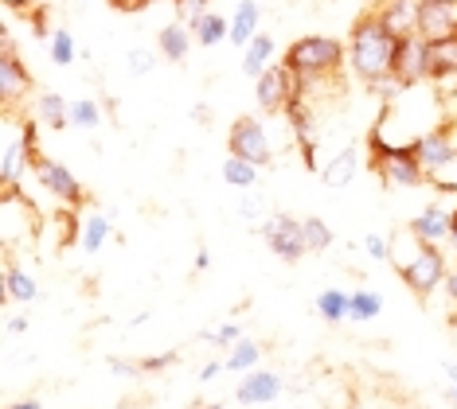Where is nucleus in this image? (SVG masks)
<instances>
[{"label":"nucleus","instance_id":"c756f323","mask_svg":"<svg viewBox=\"0 0 457 409\" xmlns=\"http://www.w3.org/2000/svg\"><path fill=\"white\" fill-rule=\"evenodd\" d=\"M301 226H305L309 254H325V249H332V242H337V234H332V226L325 223V218L305 215V218H301Z\"/></svg>","mask_w":457,"mask_h":409},{"label":"nucleus","instance_id":"a19ab883","mask_svg":"<svg viewBox=\"0 0 457 409\" xmlns=\"http://www.w3.org/2000/svg\"><path fill=\"white\" fill-rule=\"evenodd\" d=\"M442 371H445V379H450V397L457 402V363H442Z\"/></svg>","mask_w":457,"mask_h":409},{"label":"nucleus","instance_id":"1a4fd4ad","mask_svg":"<svg viewBox=\"0 0 457 409\" xmlns=\"http://www.w3.org/2000/svg\"><path fill=\"white\" fill-rule=\"evenodd\" d=\"M395 82L403 90L430 82V62H426V39L422 36H403L395 51Z\"/></svg>","mask_w":457,"mask_h":409},{"label":"nucleus","instance_id":"c9c22d12","mask_svg":"<svg viewBox=\"0 0 457 409\" xmlns=\"http://www.w3.org/2000/svg\"><path fill=\"white\" fill-rule=\"evenodd\" d=\"M363 254H368L371 261H387L391 258V242L383 234H368L363 238Z\"/></svg>","mask_w":457,"mask_h":409},{"label":"nucleus","instance_id":"a878e982","mask_svg":"<svg viewBox=\"0 0 457 409\" xmlns=\"http://www.w3.org/2000/svg\"><path fill=\"white\" fill-rule=\"evenodd\" d=\"M223 363H227V371L231 374H251V371H258V363H262V343L251 339V335H243V339L227 351Z\"/></svg>","mask_w":457,"mask_h":409},{"label":"nucleus","instance_id":"2eb2a0df","mask_svg":"<svg viewBox=\"0 0 457 409\" xmlns=\"http://www.w3.org/2000/svg\"><path fill=\"white\" fill-rule=\"evenodd\" d=\"M395 39L419 36V0H379V8L371 12Z\"/></svg>","mask_w":457,"mask_h":409},{"label":"nucleus","instance_id":"0eeeda50","mask_svg":"<svg viewBox=\"0 0 457 409\" xmlns=\"http://www.w3.org/2000/svg\"><path fill=\"white\" fill-rule=\"evenodd\" d=\"M414 152H419V160L430 176L450 168L457 160V125L445 121V125H434V129L419 133L414 136Z\"/></svg>","mask_w":457,"mask_h":409},{"label":"nucleus","instance_id":"39448f33","mask_svg":"<svg viewBox=\"0 0 457 409\" xmlns=\"http://www.w3.org/2000/svg\"><path fill=\"white\" fill-rule=\"evenodd\" d=\"M227 156H243L258 168L274 164V141H270V129L262 118L254 113H243V118L231 121V133H227Z\"/></svg>","mask_w":457,"mask_h":409},{"label":"nucleus","instance_id":"6e6552de","mask_svg":"<svg viewBox=\"0 0 457 409\" xmlns=\"http://www.w3.org/2000/svg\"><path fill=\"white\" fill-rule=\"evenodd\" d=\"M32 172H36V180L39 187L55 199V203H63V207H79L82 199V184H79V176L71 172L67 164H59V160H51V156H39V160L32 164Z\"/></svg>","mask_w":457,"mask_h":409},{"label":"nucleus","instance_id":"dca6fc26","mask_svg":"<svg viewBox=\"0 0 457 409\" xmlns=\"http://www.w3.org/2000/svg\"><path fill=\"white\" fill-rule=\"evenodd\" d=\"M258 24H262V4H258V0H238L231 12V39H227V44L243 51L258 36Z\"/></svg>","mask_w":457,"mask_h":409},{"label":"nucleus","instance_id":"20e7f679","mask_svg":"<svg viewBox=\"0 0 457 409\" xmlns=\"http://www.w3.org/2000/svg\"><path fill=\"white\" fill-rule=\"evenodd\" d=\"M399 277H403V285H407L411 292H419V297H430V292L442 289L445 277H450V261H445L442 246L414 242V254L399 266Z\"/></svg>","mask_w":457,"mask_h":409},{"label":"nucleus","instance_id":"9d476101","mask_svg":"<svg viewBox=\"0 0 457 409\" xmlns=\"http://www.w3.org/2000/svg\"><path fill=\"white\" fill-rule=\"evenodd\" d=\"M289 94H294V82H289V67L286 62H274L266 75L254 78V102L262 113H286Z\"/></svg>","mask_w":457,"mask_h":409},{"label":"nucleus","instance_id":"6ab92c4d","mask_svg":"<svg viewBox=\"0 0 457 409\" xmlns=\"http://www.w3.org/2000/svg\"><path fill=\"white\" fill-rule=\"evenodd\" d=\"M426 62H430V82H453L457 78V36L426 44Z\"/></svg>","mask_w":457,"mask_h":409},{"label":"nucleus","instance_id":"e433bc0d","mask_svg":"<svg viewBox=\"0 0 457 409\" xmlns=\"http://www.w3.org/2000/svg\"><path fill=\"white\" fill-rule=\"evenodd\" d=\"M176 359H180L176 351H164V355H149V359H141L137 366H141V374H157V371H169Z\"/></svg>","mask_w":457,"mask_h":409},{"label":"nucleus","instance_id":"7c9ffc66","mask_svg":"<svg viewBox=\"0 0 457 409\" xmlns=\"http://www.w3.org/2000/svg\"><path fill=\"white\" fill-rule=\"evenodd\" d=\"M71 125H75V129H98L102 125V106L95 98H75L71 102Z\"/></svg>","mask_w":457,"mask_h":409},{"label":"nucleus","instance_id":"412c9836","mask_svg":"<svg viewBox=\"0 0 457 409\" xmlns=\"http://www.w3.org/2000/svg\"><path fill=\"white\" fill-rule=\"evenodd\" d=\"M110 234H113V218H110L106 211H90V215L79 223V246H82V254L95 258L98 249L110 242Z\"/></svg>","mask_w":457,"mask_h":409},{"label":"nucleus","instance_id":"473e14b6","mask_svg":"<svg viewBox=\"0 0 457 409\" xmlns=\"http://www.w3.org/2000/svg\"><path fill=\"white\" fill-rule=\"evenodd\" d=\"M200 339H204V343H212V348H227V351H231L235 343L243 339V328H238V323L231 320V323H223V328H215V331H204Z\"/></svg>","mask_w":457,"mask_h":409},{"label":"nucleus","instance_id":"de8ad7c7","mask_svg":"<svg viewBox=\"0 0 457 409\" xmlns=\"http://www.w3.org/2000/svg\"><path fill=\"white\" fill-rule=\"evenodd\" d=\"M450 249H453V258H457V207H453V234H450Z\"/></svg>","mask_w":457,"mask_h":409},{"label":"nucleus","instance_id":"4be33fe9","mask_svg":"<svg viewBox=\"0 0 457 409\" xmlns=\"http://www.w3.org/2000/svg\"><path fill=\"white\" fill-rule=\"evenodd\" d=\"M274 36H266V31H258V36L251 39V44L243 47V75L246 78H258V75H266L270 67H274Z\"/></svg>","mask_w":457,"mask_h":409},{"label":"nucleus","instance_id":"b1692460","mask_svg":"<svg viewBox=\"0 0 457 409\" xmlns=\"http://www.w3.org/2000/svg\"><path fill=\"white\" fill-rule=\"evenodd\" d=\"M188 28H192V36H195V44H200V47H220V44L231 39V16H220L215 8H212V12H204Z\"/></svg>","mask_w":457,"mask_h":409},{"label":"nucleus","instance_id":"bb28decb","mask_svg":"<svg viewBox=\"0 0 457 409\" xmlns=\"http://www.w3.org/2000/svg\"><path fill=\"white\" fill-rule=\"evenodd\" d=\"M258 172H262V168L251 164V160H243V156H227V160H223V184L235 187V192H254V187H258Z\"/></svg>","mask_w":457,"mask_h":409},{"label":"nucleus","instance_id":"4468645a","mask_svg":"<svg viewBox=\"0 0 457 409\" xmlns=\"http://www.w3.org/2000/svg\"><path fill=\"white\" fill-rule=\"evenodd\" d=\"M28 94H32V70L16 59V51H0V98H4V110H12Z\"/></svg>","mask_w":457,"mask_h":409},{"label":"nucleus","instance_id":"5701e85b","mask_svg":"<svg viewBox=\"0 0 457 409\" xmlns=\"http://www.w3.org/2000/svg\"><path fill=\"white\" fill-rule=\"evenodd\" d=\"M313 308H317L320 320L337 328V323L352 320V292H345V289H320L317 300H313Z\"/></svg>","mask_w":457,"mask_h":409},{"label":"nucleus","instance_id":"58836bf2","mask_svg":"<svg viewBox=\"0 0 457 409\" xmlns=\"http://www.w3.org/2000/svg\"><path fill=\"white\" fill-rule=\"evenodd\" d=\"M110 371L121 374V379H133V374H141V366H133V363H126V359H110Z\"/></svg>","mask_w":457,"mask_h":409},{"label":"nucleus","instance_id":"37998d69","mask_svg":"<svg viewBox=\"0 0 457 409\" xmlns=\"http://www.w3.org/2000/svg\"><path fill=\"white\" fill-rule=\"evenodd\" d=\"M8 331H12V335H24V331H28V316H8Z\"/></svg>","mask_w":457,"mask_h":409},{"label":"nucleus","instance_id":"f257e3e1","mask_svg":"<svg viewBox=\"0 0 457 409\" xmlns=\"http://www.w3.org/2000/svg\"><path fill=\"white\" fill-rule=\"evenodd\" d=\"M395 51H399V39H395L376 16H360L356 24H352L348 67H352V75L360 82H368L371 90H379L383 82L395 78Z\"/></svg>","mask_w":457,"mask_h":409},{"label":"nucleus","instance_id":"a18cd8bd","mask_svg":"<svg viewBox=\"0 0 457 409\" xmlns=\"http://www.w3.org/2000/svg\"><path fill=\"white\" fill-rule=\"evenodd\" d=\"M207 266H212V254L200 246V249H195V269H207Z\"/></svg>","mask_w":457,"mask_h":409},{"label":"nucleus","instance_id":"aec40b11","mask_svg":"<svg viewBox=\"0 0 457 409\" xmlns=\"http://www.w3.org/2000/svg\"><path fill=\"white\" fill-rule=\"evenodd\" d=\"M32 118L39 125H47V129H67L71 125V102L63 98V94H55V90H44V94H36V106H32Z\"/></svg>","mask_w":457,"mask_h":409},{"label":"nucleus","instance_id":"72a5a7b5","mask_svg":"<svg viewBox=\"0 0 457 409\" xmlns=\"http://www.w3.org/2000/svg\"><path fill=\"white\" fill-rule=\"evenodd\" d=\"M262 199H258L254 192H243V199H238V207H235V211H238V218H246V223H258V226H262L266 223V218L270 215H262Z\"/></svg>","mask_w":457,"mask_h":409},{"label":"nucleus","instance_id":"f03ea898","mask_svg":"<svg viewBox=\"0 0 457 409\" xmlns=\"http://www.w3.org/2000/svg\"><path fill=\"white\" fill-rule=\"evenodd\" d=\"M368 156H371L376 176L387 187H422L426 180H430V172H426L419 152H414V141L395 144V141H383V133L376 129L371 141H368Z\"/></svg>","mask_w":457,"mask_h":409},{"label":"nucleus","instance_id":"cd10ccee","mask_svg":"<svg viewBox=\"0 0 457 409\" xmlns=\"http://www.w3.org/2000/svg\"><path fill=\"white\" fill-rule=\"evenodd\" d=\"M47 55H51V62H55V67H71V62L82 55L79 44H75V31H71V28H55V31H51Z\"/></svg>","mask_w":457,"mask_h":409},{"label":"nucleus","instance_id":"09e8293b","mask_svg":"<svg viewBox=\"0 0 457 409\" xmlns=\"http://www.w3.org/2000/svg\"><path fill=\"white\" fill-rule=\"evenodd\" d=\"M153 4H161V0H153ZM172 4H176V0H172Z\"/></svg>","mask_w":457,"mask_h":409},{"label":"nucleus","instance_id":"ea45409f","mask_svg":"<svg viewBox=\"0 0 457 409\" xmlns=\"http://www.w3.org/2000/svg\"><path fill=\"white\" fill-rule=\"evenodd\" d=\"M223 371H227V363H207L204 371H200V382H212V379H220Z\"/></svg>","mask_w":457,"mask_h":409},{"label":"nucleus","instance_id":"8fccbe9b","mask_svg":"<svg viewBox=\"0 0 457 409\" xmlns=\"http://www.w3.org/2000/svg\"><path fill=\"white\" fill-rule=\"evenodd\" d=\"M36 4H44V0H36Z\"/></svg>","mask_w":457,"mask_h":409},{"label":"nucleus","instance_id":"f8f14e48","mask_svg":"<svg viewBox=\"0 0 457 409\" xmlns=\"http://www.w3.org/2000/svg\"><path fill=\"white\" fill-rule=\"evenodd\" d=\"M450 234H453V207H445V203H430V207H422V211L411 218V238L414 242L442 246V242H450Z\"/></svg>","mask_w":457,"mask_h":409},{"label":"nucleus","instance_id":"2f4dec72","mask_svg":"<svg viewBox=\"0 0 457 409\" xmlns=\"http://www.w3.org/2000/svg\"><path fill=\"white\" fill-rule=\"evenodd\" d=\"M126 62H129L133 75H153V70H157V62H161V51H157V47L149 51L145 44H137V47L126 51Z\"/></svg>","mask_w":457,"mask_h":409},{"label":"nucleus","instance_id":"c03bdc74","mask_svg":"<svg viewBox=\"0 0 457 409\" xmlns=\"http://www.w3.org/2000/svg\"><path fill=\"white\" fill-rule=\"evenodd\" d=\"M207 118H212V110H207L204 102H200V106L192 110V121H195V125H207Z\"/></svg>","mask_w":457,"mask_h":409},{"label":"nucleus","instance_id":"a211bd4d","mask_svg":"<svg viewBox=\"0 0 457 409\" xmlns=\"http://www.w3.org/2000/svg\"><path fill=\"white\" fill-rule=\"evenodd\" d=\"M360 149L356 144H348V149H340L332 160L325 164V172H320V180H325V187H332V192H340V187H348L352 180L360 176Z\"/></svg>","mask_w":457,"mask_h":409},{"label":"nucleus","instance_id":"ddd939ff","mask_svg":"<svg viewBox=\"0 0 457 409\" xmlns=\"http://www.w3.org/2000/svg\"><path fill=\"white\" fill-rule=\"evenodd\" d=\"M286 390V382H282V374L278 371H251V374H243V382H238V390H235V402L238 405H270V402H278Z\"/></svg>","mask_w":457,"mask_h":409},{"label":"nucleus","instance_id":"393cba45","mask_svg":"<svg viewBox=\"0 0 457 409\" xmlns=\"http://www.w3.org/2000/svg\"><path fill=\"white\" fill-rule=\"evenodd\" d=\"M4 300L8 304H32L39 300V285L24 266H8L4 269Z\"/></svg>","mask_w":457,"mask_h":409},{"label":"nucleus","instance_id":"423d86ee","mask_svg":"<svg viewBox=\"0 0 457 409\" xmlns=\"http://www.w3.org/2000/svg\"><path fill=\"white\" fill-rule=\"evenodd\" d=\"M262 242L270 254L282 261H301L309 254L305 226H301V218H294V215H270L262 223Z\"/></svg>","mask_w":457,"mask_h":409},{"label":"nucleus","instance_id":"c85d7f7f","mask_svg":"<svg viewBox=\"0 0 457 409\" xmlns=\"http://www.w3.org/2000/svg\"><path fill=\"white\" fill-rule=\"evenodd\" d=\"M379 316H383V292H376V289H356L352 292V320L371 323Z\"/></svg>","mask_w":457,"mask_h":409},{"label":"nucleus","instance_id":"7ed1b4c3","mask_svg":"<svg viewBox=\"0 0 457 409\" xmlns=\"http://www.w3.org/2000/svg\"><path fill=\"white\" fill-rule=\"evenodd\" d=\"M282 62H289V67H294L301 78H309V86H313L320 78L340 75V67L348 62V44H340V39H332V36H301L289 44Z\"/></svg>","mask_w":457,"mask_h":409},{"label":"nucleus","instance_id":"79ce46f5","mask_svg":"<svg viewBox=\"0 0 457 409\" xmlns=\"http://www.w3.org/2000/svg\"><path fill=\"white\" fill-rule=\"evenodd\" d=\"M445 297H450V304H453V308H457V269H450V277H445Z\"/></svg>","mask_w":457,"mask_h":409},{"label":"nucleus","instance_id":"49530a36","mask_svg":"<svg viewBox=\"0 0 457 409\" xmlns=\"http://www.w3.org/2000/svg\"><path fill=\"white\" fill-rule=\"evenodd\" d=\"M8 409H44V405H39V402H36V397H24V402H12V405H8Z\"/></svg>","mask_w":457,"mask_h":409},{"label":"nucleus","instance_id":"f3484780","mask_svg":"<svg viewBox=\"0 0 457 409\" xmlns=\"http://www.w3.org/2000/svg\"><path fill=\"white\" fill-rule=\"evenodd\" d=\"M192 44H195L192 28L180 24V20H172V24H164L157 31V51H161L164 62H184L188 59V51H192Z\"/></svg>","mask_w":457,"mask_h":409},{"label":"nucleus","instance_id":"f704fd0d","mask_svg":"<svg viewBox=\"0 0 457 409\" xmlns=\"http://www.w3.org/2000/svg\"><path fill=\"white\" fill-rule=\"evenodd\" d=\"M204 12H212L207 0H176V20H180V24H195Z\"/></svg>","mask_w":457,"mask_h":409},{"label":"nucleus","instance_id":"9b49d317","mask_svg":"<svg viewBox=\"0 0 457 409\" xmlns=\"http://www.w3.org/2000/svg\"><path fill=\"white\" fill-rule=\"evenodd\" d=\"M419 36L426 44L457 36V0H419Z\"/></svg>","mask_w":457,"mask_h":409},{"label":"nucleus","instance_id":"4c0bfd02","mask_svg":"<svg viewBox=\"0 0 457 409\" xmlns=\"http://www.w3.org/2000/svg\"><path fill=\"white\" fill-rule=\"evenodd\" d=\"M106 4L113 8V12H126V16H137L145 12V8L153 4V0H106Z\"/></svg>","mask_w":457,"mask_h":409}]
</instances>
